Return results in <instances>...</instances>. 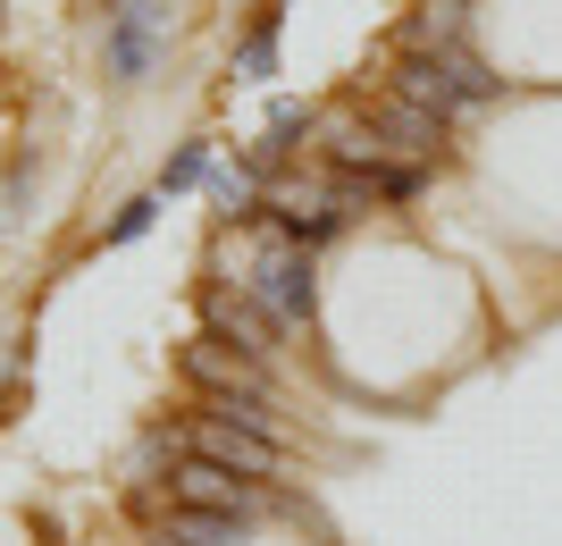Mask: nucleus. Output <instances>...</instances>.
<instances>
[{
    "instance_id": "3",
    "label": "nucleus",
    "mask_w": 562,
    "mask_h": 546,
    "mask_svg": "<svg viewBox=\"0 0 562 546\" xmlns=\"http://www.w3.org/2000/svg\"><path fill=\"white\" fill-rule=\"evenodd\" d=\"M168 51V9H151V0H117L110 25H101V68L117 76V85H143V76L160 68Z\"/></svg>"
},
{
    "instance_id": "8",
    "label": "nucleus",
    "mask_w": 562,
    "mask_h": 546,
    "mask_svg": "<svg viewBox=\"0 0 562 546\" xmlns=\"http://www.w3.org/2000/svg\"><path fill=\"white\" fill-rule=\"evenodd\" d=\"M211 336H227V345H244L252 361H269L285 328H278V320H269V311L252 303V294H211Z\"/></svg>"
},
{
    "instance_id": "11",
    "label": "nucleus",
    "mask_w": 562,
    "mask_h": 546,
    "mask_svg": "<svg viewBox=\"0 0 562 546\" xmlns=\"http://www.w3.org/2000/svg\"><path fill=\"white\" fill-rule=\"evenodd\" d=\"M168 546H244V522H227V513H193V504H168Z\"/></svg>"
},
{
    "instance_id": "4",
    "label": "nucleus",
    "mask_w": 562,
    "mask_h": 546,
    "mask_svg": "<svg viewBox=\"0 0 562 546\" xmlns=\"http://www.w3.org/2000/svg\"><path fill=\"white\" fill-rule=\"evenodd\" d=\"M177 504H193V513H227V522H260V513H278L269 479L218 471V463H202V454H186V463H177Z\"/></svg>"
},
{
    "instance_id": "9",
    "label": "nucleus",
    "mask_w": 562,
    "mask_h": 546,
    "mask_svg": "<svg viewBox=\"0 0 562 546\" xmlns=\"http://www.w3.org/2000/svg\"><path fill=\"white\" fill-rule=\"evenodd\" d=\"M395 43L403 51H453V43H462V0H420V9L403 18Z\"/></svg>"
},
{
    "instance_id": "15",
    "label": "nucleus",
    "mask_w": 562,
    "mask_h": 546,
    "mask_svg": "<svg viewBox=\"0 0 562 546\" xmlns=\"http://www.w3.org/2000/svg\"><path fill=\"white\" fill-rule=\"evenodd\" d=\"M18 193H25V177H18V168H0V236H9V219H18Z\"/></svg>"
},
{
    "instance_id": "10",
    "label": "nucleus",
    "mask_w": 562,
    "mask_h": 546,
    "mask_svg": "<svg viewBox=\"0 0 562 546\" xmlns=\"http://www.w3.org/2000/svg\"><path fill=\"white\" fill-rule=\"evenodd\" d=\"M211 202H218V219H260L269 211V177L260 168H211Z\"/></svg>"
},
{
    "instance_id": "14",
    "label": "nucleus",
    "mask_w": 562,
    "mask_h": 546,
    "mask_svg": "<svg viewBox=\"0 0 562 546\" xmlns=\"http://www.w3.org/2000/svg\"><path fill=\"white\" fill-rule=\"evenodd\" d=\"M160 202H168V193H135V202H126V211L110 219V244H135L143 227H151V219H160Z\"/></svg>"
},
{
    "instance_id": "5",
    "label": "nucleus",
    "mask_w": 562,
    "mask_h": 546,
    "mask_svg": "<svg viewBox=\"0 0 562 546\" xmlns=\"http://www.w3.org/2000/svg\"><path fill=\"white\" fill-rule=\"evenodd\" d=\"M186 454H202L218 471H244V479H269L285 463V437H260V428H244V421L202 412V421H186Z\"/></svg>"
},
{
    "instance_id": "2",
    "label": "nucleus",
    "mask_w": 562,
    "mask_h": 546,
    "mask_svg": "<svg viewBox=\"0 0 562 546\" xmlns=\"http://www.w3.org/2000/svg\"><path fill=\"white\" fill-rule=\"evenodd\" d=\"M244 294H252L278 328H303L311 320V303H319V286H311V244H294V236H278L269 253L252 261V278H244Z\"/></svg>"
},
{
    "instance_id": "1",
    "label": "nucleus",
    "mask_w": 562,
    "mask_h": 546,
    "mask_svg": "<svg viewBox=\"0 0 562 546\" xmlns=\"http://www.w3.org/2000/svg\"><path fill=\"white\" fill-rule=\"evenodd\" d=\"M386 93L420 101V110H437V119H462V110H487V101H504V76L479 59V51H403L395 76H386Z\"/></svg>"
},
{
    "instance_id": "12",
    "label": "nucleus",
    "mask_w": 562,
    "mask_h": 546,
    "mask_svg": "<svg viewBox=\"0 0 562 546\" xmlns=\"http://www.w3.org/2000/svg\"><path fill=\"white\" fill-rule=\"evenodd\" d=\"M278 25H285V9H260V25L235 43V76L244 85H260V76H278Z\"/></svg>"
},
{
    "instance_id": "6",
    "label": "nucleus",
    "mask_w": 562,
    "mask_h": 546,
    "mask_svg": "<svg viewBox=\"0 0 562 546\" xmlns=\"http://www.w3.org/2000/svg\"><path fill=\"white\" fill-rule=\"evenodd\" d=\"M370 126H378L386 152H403V160H446V135H453V119H437V110H420V101H403V93H378Z\"/></svg>"
},
{
    "instance_id": "7",
    "label": "nucleus",
    "mask_w": 562,
    "mask_h": 546,
    "mask_svg": "<svg viewBox=\"0 0 562 546\" xmlns=\"http://www.w3.org/2000/svg\"><path fill=\"white\" fill-rule=\"evenodd\" d=\"M186 379L202 387V395H269V370H260L244 345H227V336H193L186 345Z\"/></svg>"
},
{
    "instance_id": "13",
    "label": "nucleus",
    "mask_w": 562,
    "mask_h": 546,
    "mask_svg": "<svg viewBox=\"0 0 562 546\" xmlns=\"http://www.w3.org/2000/svg\"><path fill=\"white\" fill-rule=\"evenodd\" d=\"M186 186H211V143H177L151 193H186Z\"/></svg>"
}]
</instances>
